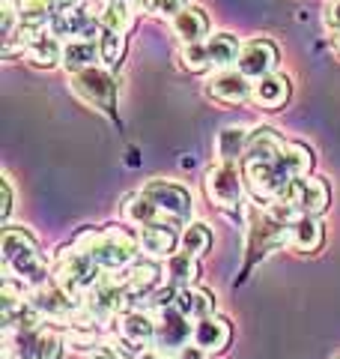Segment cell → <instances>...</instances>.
<instances>
[{
  "label": "cell",
  "instance_id": "277c9868",
  "mask_svg": "<svg viewBox=\"0 0 340 359\" xmlns=\"http://www.w3.org/2000/svg\"><path fill=\"white\" fill-rule=\"evenodd\" d=\"M54 276H57L54 285H60L72 299H78L81 294H87L90 287L99 285L101 266L87 252H81L75 245V249H63L60 252V257H57V266H54Z\"/></svg>",
  "mask_w": 340,
  "mask_h": 359
},
{
  "label": "cell",
  "instance_id": "836d02e7",
  "mask_svg": "<svg viewBox=\"0 0 340 359\" xmlns=\"http://www.w3.org/2000/svg\"><path fill=\"white\" fill-rule=\"evenodd\" d=\"M325 27L340 30V0H332V4L325 6Z\"/></svg>",
  "mask_w": 340,
  "mask_h": 359
},
{
  "label": "cell",
  "instance_id": "74e56055",
  "mask_svg": "<svg viewBox=\"0 0 340 359\" xmlns=\"http://www.w3.org/2000/svg\"><path fill=\"white\" fill-rule=\"evenodd\" d=\"M134 359H155L153 353H141V356H134Z\"/></svg>",
  "mask_w": 340,
  "mask_h": 359
},
{
  "label": "cell",
  "instance_id": "9a60e30c",
  "mask_svg": "<svg viewBox=\"0 0 340 359\" xmlns=\"http://www.w3.org/2000/svg\"><path fill=\"white\" fill-rule=\"evenodd\" d=\"M101 60V51H99V42L96 39H69L63 45V66L69 69L72 75L84 72V69H93V66Z\"/></svg>",
  "mask_w": 340,
  "mask_h": 359
},
{
  "label": "cell",
  "instance_id": "d4e9b609",
  "mask_svg": "<svg viewBox=\"0 0 340 359\" xmlns=\"http://www.w3.org/2000/svg\"><path fill=\"white\" fill-rule=\"evenodd\" d=\"M155 282H158V266L143 261L129 269V276L122 278V290H126V297H141V294H150Z\"/></svg>",
  "mask_w": 340,
  "mask_h": 359
},
{
  "label": "cell",
  "instance_id": "603a6c76",
  "mask_svg": "<svg viewBox=\"0 0 340 359\" xmlns=\"http://www.w3.org/2000/svg\"><path fill=\"white\" fill-rule=\"evenodd\" d=\"M164 278L170 282V287H176V290H185L194 285V278H197V264H194V257L185 255V252H179V255H170L167 257V269H164Z\"/></svg>",
  "mask_w": 340,
  "mask_h": 359
},
{
  "label": "cell",
  "instance_id": "ba28073f",
  "mask_svg": "<svg viewBox=\"0 0 340 359\" xmlns=\"http://www.w3.org/2000/svg\"><path fill=\"white\" fill-rule=\"evenodd\" d=\"M281 201H287L292 204V210L299 212V216H320V212L328 210V201H332V192H328V186L323 180L316 177H299L296 183L290 186V192L283 195Z\"/></svg>",
  "mask_w": 340,
  "mask_h": 359
},
{
  "label": "cell",
  "instance_id": "d590c367",
  "mask_svg": "<svg viewBox=\"0 0 340 359\" xmlns=\"http://www.w3.org/2000/svg\"><path fill=\"white\" fill-rule=\"evenodd\" d=\"M176 359H209V353L197 344H185L183 351H176Z\"/></svg>",
  "mask_w": 340,
  "mask_h": 359
},
{
  "label": "cell",
  "instance_id": "e575fe53",
  "mask_svg": "<svg viewBox=\"0 0 340 359\" xmlns=\"http://www.w3.org/2000/svg\"><path fill=\"white\" fill-rule=\"evenodd\" d=\"M0 192H3V204H0V219L9 216L13 210V189H9V180H0Z\"/></svg>",
  "mask_w": 340,
  "mask_h": 359
},
{
  "label": "cell",
  "instance_id": "8992f818",
  "mask_svg": "<svg viewBox=\"0 0 340 359\" xmlns=\"http://www.w3.org/2000/svg\"><path fill=\"white\" fill-rule=\"evenodd\" d=\"M69 87L84 99V102L101 108L105 114H113V102H117V84H113L111 72L93 66V69H84V72L72 75Z\"/></svg>",
  "mask_w": 340,
  "mask_h": 359
},
{
  "label": "cell",
  "instance_id": "4316f807",
  "mask_svg": "<svg viewBox=\"0 0 340 359\" xmlns=\"http://www.w3.org/2000/svg\"><path fill=\"white\" fill-rule=\"evenodd\" d=\"M179 245H183V252L191 255V257H200V255H206L209 252V245H212V233L206 224H185V231H183V237H179Z\"/></svg>",
  "mask_w": 340,
  "mask_h": 359
},
{
  "label": "cell",
  "instance_id": "f546056e",
  "mask_svg": "<svg viewBox=\"0 0 340 359\" xmlns=\"http://www.w3.org/2000/svg\"><path fill=\"white\" fill-rule=\"evenodd\" d=\"M138 6H143L150 15L158 18H176L188 6V0H134Z\"/></svg>",
  "mask_w": 340,
  "mask_h": 359
},
{
  "label": "cell",
  "instance_id": "1f68e13d",
  "mask_svg": "<svg viewBox=\"0 0 340 359\" xmlns=\"http://www.w3.org/2000/svg\"><path fill=\"white\" fill-rule=\"evenodd\" d=\"M36 359H60V335L57 332H39L36 341Z\"/></svg>",
  "mask_w": 340,
  "mask_h": 359
},
{
  "label": "cell",
  "instance_id": "9c48e42d",
  "mask_svg": "<svg viewBox=\"0 0 340 359\" xmlns=\"http://www.w3.org/2000/svg\"><path fill=\"white\" fill-rule=\"evenodd\" d=\"M236 66H239V72L245 78H254V81L271 75V72H275V66H278V48H275V42H269V39H251L248 45H242V54H239V60H236Z\"/></svg>",
  "mask_w": 340,
  "mask_h": 359
},
{
  "label": "cell",
  "instance_id": "83f0119b",
  "mask_svg": "<svg viewBox=\"0 0 340 359\" xmlns=\"http://www.w3.org/2000/svg\"><path fill=\"white\" fill-rule=\"evenodd\" d=\"M126 216H129V222L141 224V228H146V224H162V216H158L155 204H153V201L146 198L143 192H138V195H134L129 204H126Z\"/></svg>",
  "mask_w": 340,
  "mask_h": 359
},
{
  "label": "cell",
  "instance_id": "ffe728a7",
  "mask_svg": "<svg viewBox=\"0 0 340 359\" xmlns=\"http://www.w3.org/2000/svg\"><path fill=\"white\" fill-rule=\"evenodd\" d=\"M138 243L143 245V252H150L155 257H167L176 245V233L170 224H146L138 233Z\"/></svg>",
  "mask_w": 340,
  "mask_h": 359
},
{
  "label": "cell",
  "instance_id": "ab89813d",
  "mask_svg": "<svg viewBox=\"0 0 340 359\" xmlns=\"http://www.w3.org/2000/svg\"><path fill=\"white\" fill-rule=\"evenodd\" d=\"M337 51H340V36H337Z\"/></svg>",
  "mask_w": 340,
  "mask_h": 359
},
{
  "label": "cell",
  "instance_id": "d6986e66",
  "mask_svg": "<svg viewBox=\"0 0 340 359\" xmlns=\"http://www.w3.org/2000/svg\"><path fill=\"white\" fill-rule=\"evenodd\" d=\"M173 306L185 314V318L191 320H203V318H209L212 309H215V299L209 290H203V287H185V290H179L176 294V302Z\"/></svg>",
  "mask_w": 340,
  "mask_h": 359
},
{
  "label": "cell",
  "instance_id": "3957f363",
  "mask_svg": "<svg viewBox=\"0 0 340 359\" xmlns=\"http://www.w3.org/2000/svg\"><path fill=\"white\" fill-rule=\"evenodd\" d=\"M78 249L87 252L101 269L113 273V269H122L126 264H132V257L138 255V243L122 228H108L99 233L96 231L81 233V237H78Z\"/></svg>",
  "mask_w": 340,
  "mask_h": 359
},
{
  "label": "cell",
  "instance_id": "f35d334b",
  "mask_svg": "<svg viewBox=\"0 0 340 359\" xmlns=\"http://www.w3.org/2000/svg\"><path fill=\"white\" fill-rule=\"evenodd\" d=\"M9 4H24V0H9Z\"/></svg>",
  "mask_w": 340,
  "mask_h": 359
},
{
  "label": "cell",
  "instance_id": "4dcf8cb0",
  "mask_svg": "<svg viewBox=\"0 0 340 359\" xmlns=\"http://www.w3.org/2000/svg\"><path fill=\"white\" fill-rule=\"evenodd\" d=\"M183 66L191 72H203V69H209L212 60H209V48H206V42H197V45H185V51H183Z\"/></svg>",
  "mask_w": 340,
  "mask_h": 359
},
{
  "label": "cell",
  "instance_id": "8d00e7d4",
  "mask_svg": "<svg viewBox=\"0 0 340 359\" xmlns=\"http://www.w3.org/2000/svg\"><path fill=\"white\" fill-rule=\"evenodd\" d=\"M90 359H120V356H117L113 347H96V351L90 353Z\"/></svg>",
  "mask_w": 340,
  "mask_h": 359
},
{
  "label": "cell",
  "instance_id": "7c38bea8",
  "mask_svg": "<svg viewBox=\"0 0 340 359\" xmlns=\"http://www.w3.org/2000/svg\"><path fill=\"white\" fill-rule=\"evenodd\" d=\"M230 323H227L224 318H218V314H209V318L197 320L194 327V344L203 347L206 353H221L227 351V344H230Z\"/></svg>",
  "mask_w": 340,
  "mask_h": 359
},
{
  "label": "cell",
  "instance_id": "d6a6232c",
  "mask_svg": "<svg viewBox=\"0 0 340 359\" xmlns=\"http://www.w3.org/2000/svg\"><path fill=\"white\" fill-rule=\"evenodd\" d=\"M69 341H72V347H96V332L93 330H72L69 332Z\"/></svg>",
  "mask_w": 340,
  "mask_h": 359
},
{
  "label": "cell",
  "instance_id": "5bb4252c",
  "mask_svg": "<svg viewBox=\"0 0 340 359\" xmlns=\"http://www.w3.org/2000/svg\"><path fill=\"white\" fill-rule=\"evenodd\" d=\"M30 306L36 309L39 314H51V318H63V314H69L75 311L78 306V299H72L60 285H39L36 290H33V297H30Z\"/></svg>",
  "mask_w": 340,
  "mask_h": 359
},
{
  "label": "cell",
  "instance_id": "cb8c5ba5",
  "mask_svg": "<svg viewBox=\"0 0 340 359\" xmlns=\"http://www.w3.org/2000/svg\"><path fill=\"white\" fill-rule=\"evenodd\" d=\"M27 57L36 63V66H57L63 60V48L60 42H57L54 36H48V33H39V36H30L27 39Z\"/></svg>",
  "mask_w": 340,
  "mask_h": 359
},
{
  "label": "cell",
  "instance_id": "4fadbf2b",
  "mask_svg": "<svg viewBox=\"0 0 340 359\" xmlns=\"http://www.w3.org/2000/svg\"><path fill=\"white\" fill-rule=\"evenodd\" d=\"M120 339L129 347H146L155 341V320L143 311H126L120 318Z\"/></svg>",
  "mask_w": 340,
  "mask_h": 359
},
{
  "label": "cell",
  "instance_id": "7402d4cb",
  "mask_svg": "<svg viewBox=\"0 0 340 359\" xmlns=\"http://www.w3.org/2000/svg\"><path fill=\"white\" fill-rule=\"evenodd\" d=\"M206 48H209L212 66H218V69H227V66L236 63L239 60V54H242V45H239V39H236L233 33H215V36H209Z\"/></svg>",
  "mask_w": 340,
  "mask_h": 359
},
{
  "label": "cell",
  "instance_id": "f1b7e54d",
  "mask_svg": "<svg viewBox=\"0 0 340 359\" xmlns=\"http://www.w3.org/2000/svg\"><path fill=\"white\" fill-rule=\"evenodd\" d=\"M99 51H101V60L108 66H120L122 54H126V33L99 30Z\"/></svg>",
  "mask_w": 340,
  "mask_h": 359
},
{
  "label": "cell",
  "instance_id": "e0dca14e",
  "mask_svg": "<svg viewBox=\"0 0 340 359\" xmlns=\"http://www.w3.org/2000/svg\"><path fill=\"white\" fill-rule=\"evenodd\" d=\"M287 240H290L292 249H299V252H316L323 245L325 233H323V224L313 216H302V219H296L290 224Z\"/></svg>",
  "mask_w": 340,
  "mask_h": 359
},
{
  "label": "cell",
  "instance_id": "7a4b0ae2",
  "mask_svg": "<svg viewBox=\"0 0 340 359\" xmlns=\"http://www.w3.org/2000/svg\"><path fill=\"white\" fill-rule=\"evenodd\" d=\"M0 249H3V264L13 278H18V282H36V285L45 282L48 264H45L36 240L27 231L6 228L3 237H0Z\"/></svg>",
  "mask_w": 340,
  "mask_h": 359
},
{
  "label": "cell",
  "instance_id": "ac0fdd59",
  "mask_svg": "<svg viewBox=\"0 0 340 359\" xmlns=\"http://www.w3.org/2000/svg\"><path fill=\"white\" fill-rule=\"evenodd\" d=\"M254 102L257 105H263V108H281L283 102H287V96H290V78L287 75H266V78H260V81L254 84Z\"/></svg>",
  "mask_w": 340,
  "mask_h": 359
},
{
  "label": "cell",
  "instance_id": "52a82bcc",
  "mask_svg": "<svg viewBox=\"0 0 340 359\" xmlns=\"http://www.w3.org/2000/svg\"><path fill=\"white\" fill-rule=\"evenodd\" d=\"M242 174L236 171L233 165H218L212 168L203 180V186H206V195L212 204H218L221 210L227 212H239V204H242Z\"/></svg>",
  "mask_w": 340,
  "mask_h": 359
},
{
  "label": "cell",
  "instance_id": "30bf717a",
  "mask_svg": "<svg viewBox=\"0 0 340 359\" xmlns=\"http://www.w3.org/2000/svg\"><path fill=\"white\" fill-rule=\"evenodd\" d=\"M191 339V323L176 306L162 309L155 320V341L164 347V351H183Z\"/></svg>",
  "mask_w": 340,
  "mask_h": 359
},
{
  "label": "cell",
  "instance_id": "8fae6325",
  "mask_svg": "<svg viewBox=\"0 0 340 359\" xmlns=\"http://www.w3.org/2000/svg\"><path fill=\"white\" fill-rule=\"evenodd\" d=\"M206 93L212 99H218V102L239 105L254 93V84H251V78H245L239 69H221L218 75H212L206 81Z\"/></svg>",
  "mask_w": 340,
  "mask_h": 359
},
{
  "label": "cell",
  "instance_id": "6da1fadb",
  "mask_svg": "<svg viewBox=\"0 0 340 359\" xmlns=\"http://www.w3.org/2000/svg\"><path fill=\"white\" fill-rule=\"evenodd\" d=\"M313 153L304 144L287 141V147L271 162H242V177L251 195L260 201H281L299 177L308 174Z\"/></svg>",
  "mask_w": 340,
  "mask_h": 359
},
{
  "label": "cell",
  "instance_id": "44dd1931",
  "mask_svg": "<svg viewBox=\"0 0 340 359\" xmlns=\"http://www.w3.org/2000/svg\"><path fill=\"white\" fill-rule=\"evenodd\" d=\"M248 135L242 126H227L218 132V141H215V150H218L221 156V162L224 165H233L236 159H242L245 150H248Z\"/></svg>",
  "mask_w": 340,
  "mask_h": 359
},
{
  "label": "cell",
  "instance_id": "2e32d148",
  "mask_svg": "<svg viewBox=\"0 0 340 359\" xmlns=\"http://www.w3.org/2000/svg\"><path fill=\"white\" fill-rule=\"evenodd\" d=\"M173 33H176V36L183 39L185 45L203 42V36L209 33V18H206V13H203L200 6H185L183 13L173 18Z\"/></svg>",
  "mask_w": 340,
  "mask_h": 359
},
{
  "label": "cell",
  "instance_id": "484cf974",
  "mask_svg": "<svg viewBox=\"0 0 340 359\" xmlns=\"http://www.w3.org/2000/svg\"><path fill=\"white\" fill-rule=\"evenodd\" d=\"M132 21V4L129 0H108L99 15V27L111 33H126Z\"/></svg>",
  "mask_w": 340,
  "mask_h": 359
},
{
  "label": "cell",
  "instance_id": "5b68a950",
  "mask_svg": "<svg viewBox=\"0 0 340 359\" xmlns=\"http://www.w3.org/2000/svg\"><path fill=\"white\" fill-rule=\"evenodd\" d=\"M141 192L155 204L158 216H162V224L176 228V224H185L191 219V207H194V201H191V195L185 192L183 186L167 183V180H155V183H146Z\"/></svg>",
  "mask_w": 340,
  "mask_h": 359
}]
</instances>
